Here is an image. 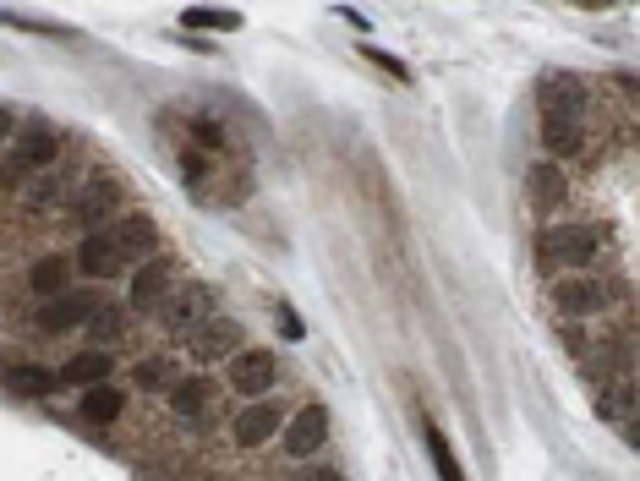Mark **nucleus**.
Segmentation results:
<instances>
[{"label": "nucleus", "instance_id": "9", "mask_svg": "<svg viewBox=\"0 0 640 481\" xmlns=\"http://www.w3.org/2000/svg\"><path fill=\"white\" fill-rule=\"evenodd\" d=\"M613 290L602 285V279H564V285H553V307L564 312V318H591V312L608 307Z\"/></svg>", "mask_w": 640, "mask_h": 481}, {"label": "nucleus", "instance_id": "7", "mask_svg": "<svg viewBox=\"0 0 640 481\" xmlns=\"http://www.w3.org/2000/svg\"><path fill=\"white\" fill-rule=\"evenodd\" d=\"M323 438H329V410H323V405H307V410H296V416L285 421V454H290V460L318 454Z\"/></svg>", "mask_w": 640, "mask_h": 481}, {"label": "nucleus", "instance_id": "20", "mask_svg": "<svg viewBox=\"0 0 640 481\" xmlns=\"http://www.w3.org/2000/svg\"><path fill=\"white\" fill-rule=\"evenodd\" d=\"M526 186H531V203H558V197H564V170H558V164L548 159V164H531V175H526Z\"/></svg>", "mask_w": 640, "mask_h": 481}, {"label": "nucleus", "instance_id": "3", "mask_svg": "<svg viewBox=\"0 0 640 481\" xmlns=\"http://www.w3.org/2000/svg\"><path fill=\"white\" fill-rule=\"evenodd\" d=\"M121 197H126V192H121V181H110V175L88 181V186H83V197L72 203L77 225H83L88 236H93V230H104V219H115V214H121Z\"/></svg>", "mask_w": 640, "mask_h": 481}, {"label": "nucleus", "instance_id": "11", "mask_svg": "<svg viewBox=\"0 0 640 481\" xmlns=\"http://www.w3.org/2000/svg\"><path fill=\"white\" fill-rule=\"evenodd\" d=\"M170 290H176V279H170V263L148 257V263L137 268V279H132V312H159Z\"/></svg>", "mask_w": 640, "mask_h": 481}, {"label": "nucleus", "instance_id": "15", "mask_svg": "<svg viewBox=\"0 0 640 481\" xmlns=\"http://www.w3.org/2000/svg\"><path fill=\"white\" fill-rule=\"evenodd\" d=\"M55 154H61V143H55L50 126L17 132V170H44V164H55Z\"/></svg>", "mask_w": 640, "mask_h": 481}, {"label": "nucleus", "instance_id": "17", "mask_svg": "<svg viewBox=\"0 0 640 481\" xmlns=\"http://www.w3.org/2000/svg\"><path fill=\"white\" fill-rule=\"evenodd\" d=\"M208 405H214V400H208V383H203V378L170 383V410H176L181 421H192V427H197V421L208 416Z\"/></svg>", "mask_w": 640, "mask_h": 481}, {"label": "nucleus", "instance_id": "19", "mask_svg": "<svg viewBox=\"0 0 640 481\" xmlns=\"http://www.w3.org/2000/svg\"><path fill=\"white\" fill-rule=\"evenodd\" d=\"M422 438H427V454H433V471H438V481H465L460 460H455V449H449V438L433 427V421L422 427Z\"/></svg>", "mask_w": 640, "mask_h": 481}, {"label": "nucleus", "instance_id": "1", "mask_svg": "<svg viewBox=\"0 0 640 481\" xmlns=\"http://www.w3.org/2000/svg\"><path fill=\"white\" fill-rule=\"evenodd\" d=\"M159 318H165V328H176V334H197V328L214 318V290L208 285H176L165 296V307H159Z\"/></svg>", "mask_w": 640, "mask_h": 481}, {"label": "nucleus", "instance_id": "24", "mask_svg": "<svg viewBox=\"0 0 640 481\" xmlns=\"http://www.w3.org/2000/svg\"><path fill=\"white\" fill-rule=\"evenodd\" d=\"M11 389H22V394H50V389H55V372H44V367H11Z\"/></svg>", "mask_w": 640, "mask_h": 481}, {"label": "nucleus", "instance_id": "16", "mask_svg": "<svg viewBox=\"0 0 640 481\" xmlns=\"http://www.w3.org/2000/svg\"><path fill=\"white\" fill-rule=\"evenodd\" d=\"M77 268H83L88 279H115L121 274V257H115V246H110L104 230H93V236L77 246Z\"/></svg>", "mask_w": 640, "mask_h": 481}, {"label": "nucleus", "instance_id": "13", "mask_svg": "<svg viewBox=\"0 0 640 481\" xmlns=\"http://www.w3.org/2000/svg\"><path fill=\"white\" fill-rule=\"evenodd\" d=\"M110 372H115V361L104 356V350H83V356H72L61 372H55V383H72V389H83V394H88V389H99V383L110 378Z\"/></svg>", "mask_w": 640, "mask_h": 481}, {"label": "nucleus", "instance_id": "25", "mask_svg": "<svg viewBox=\"0 0 640 481\" xmlns=\"http://www.w3.org/2000/svg\"><path fill=\"white\" fill-rule=\"evenodd\" d=\"M170 372H176V367H170V361L148 356L143 367H137V383H143V389H165V383H170Z\"/></svg>", "mask_w": 640, "mask_h": 481}, {"label": "nucleus", "instance_id": "6", "mask_svg": "<svg viewBox=\"0 0 640 481\" xmlns=\"http://www.w3.org/2000/svg\"><path fill=\"white\" fill-rule=\"evenodd\" d=\"M597 246H602V236L591 225H558L542 236V257H548V263H591Z\"/></svg>", "mask_w": 640, "mask_h": 481}, {"label": "nucleus", "instance_id": "29", "mask_svg": "<svg viewBox=\"0 0 640 481\" xmlns=\"http://www.w3.org/2000/svg\"><path fill=\"white\" fill-rule=\"evenodd\" d=\"M279 334H285V339H301L307 328H301V318H296V312H285V318H279Z\"/></svg>", "mask_w": 640, "mask_h": 481}, {"label": "nucleus", "instance_id": "5", "mask_svg": "<svg viewBox=\"0 0 640 481\" xmlns=\"http://www.w3.org/2000/svg\"><path fill=\"white\" fill-rule=\"evenodd\" d=\"M93 312H99V296H88V290H66V296H55V301H44V307H39V328H44V334L88 328Z\"/></svg>", "mask_w": 640, "mask_h": 481}, {"label": "nucleus", "instance_id": "2", "mask_svg": "<svg viewBox=\"0 0 640 481\" xmlns=\"http://www.w3.org/2000/svg\"><path fill=\"white\" fill-rule=\"evenodd\" d=\"M110 246H115V257H121V268L126 263H148L154 257V246H159V225L148 214H126V219H115L110 230Z\"/></svg>", "mask_w": 640, "mask_h": 481}, {"label": "nucleus", "instance_id": "12", "mask_svg": "<svg viewBox=\"0 0 640 481\" xmlns=\"http://www.w3.org/2000/svg\"><path fill=\"white\" fill-rule=\"evenodd\" d=\"M279 427H285V410H274L269 400H252L236 416V443H241V449H258V443H269Z\"/></svg>", "mask_w": 640, "mask_h": 481}, {"label": "nucleus", "instance_id": "14", "mask_svg": "<svg viewBox=\"0 0 640 481\" xmlns=\"http://www.w3.org/2000/svg\"><path fill=\"white\" fill-rule=\"evenodd\" d=\"M72 257H39V263L28 268V285H33V296H44V301H55V296H66L72 290Z\"/></svg>", "mask_w": 640, "mask_h": 481}, {"label": "nucleus", "instance_id": "21", "mask_svg": "<svg viewBox=\"0 0 640 481\" xmlns=\"http://www.w3.org/2000/svg\"><path fill=\"white\" fill-rule=\"evenodd\" d=\"M121 410H126V394L110 389V383H99V389L83 394V416H88V421H115Z\"/></svg>", "mask_w": 640, "mask_h": 481}, {"label": "nucleus", "instance_id": "18", "mask_svg": "<svg viewBox=\"0 0 640 481\" xmlns=\"http://www.w3.org/2000/svg\"><path fill=\"white\" fill-rule=\"evenodd\" d=\"M542 143H548L553 154H580V148H586V126H580V121H553V115H542Z\"/></svg>", "mask_w": 640, "mask_h": 481}, {"label": "nucleus", "instance_id": "27", "mask_svg": "<svg viewBox=\"0 0 640 481\" xmlns=\"http://www.w3.org/2000/svg\"><path fill=\"white\" fill-rule=\"evenodd\" d=\"M192 132H197V143H208V148H219V143H225V132H219V126L208 121V115H203V121H192Z\"/></svg>", "mask_w": 640, "mask_h": 481}, {"label": "nucleus", "instance_id": "22", "mask_svg": "<svg viewBox=\"0 0 640 481\" xmlns=\"http://www.w3.org/2000/svg\"><path fill=\"white\" fill-rule=\"evenodd\" d=\"M186 28H214V33H236L241 28V11H225V6H192L181 11Z\"/></svg>", "mask_w": 640, "mask_h": 481}, {"label": "nucleus", "instance_id": "26", "mask_svg": "<svg viewBox=\"0 0 640 481\" xmlns=\"http://www.w3.org/2000/svg\"><path fill=\"white\" fill-rule=\"evenodd\" d=\"M367 61H372V66H383V72H389L394 82H411V72H405V66L394 61V55H383V50H367Z\"/></svg>", "mask_w": 640, "mask_h": 481}, {"label": "nucleus", "instance_id": "4", "mask_svg": "<svg viewBox=\"0 0 640 481\" xmlns=\"http://www.w3.org/2000/svg\"><path fill=\"white\" fill-rule=\"evenodd\" d=\"M279 367L269 350H236L230 356V383H236V394H247V400H263V394L274 389Z\"/></svg>", "mask_w": 640, "mask_h": 481}, {"label": "nucleus", "instance_id": "30", "mask_svg": "<svg viewBox=\"0 0 640 481\" xmlns=\"http://www.w3.org/2000/svg\"><path fill=\"white\" fill-rule=\"evenodd\" d=\"M11 132H17V121H11V110H6V104H0V143H6Z\"/></svg>", "mask_w": 640, "mask_h": 481}, {"label": "nucleus", "instance_id": "8", "mask_svg": "<svg viewBox=\"0 0 640 481\" xmlns=\"http://www.w3.org/2000/svg\"><path fill=\"white\" fill-rule=\"evenodd\" d=\"M542 104H548L553 121H586L591 93H586V82H580L575 72H558V77L542 82Z\"/></svg>", "mask_w": 640, "mask_h": 481}, {"label": "nucleus", "instance_id": "28", "mask_svg": "<svg viewBox=\"0 0 640 481\" xmlns=\"http://www.w3.org/2000/svg\"><path fill=\"white\" fill-rule=\"evenodd\" d=\"M296 481H340L334 465H307V471H296Z\"/></svg>", "mask_w": 640, "mask_h": 481}, {"label": "nucleus", "instance_id": "10", "mask_svg": "<svg viewBox=\"0 0 640 481\" xmlns=\"http://www.w3.org/2000/svg\"><path fill=\"white\" fill-rule=\"evenodd\" d=\"M241 350V323L236 318H208L192 334V356L197 361H230Z\"/></svg>", "mask_w": 640, "mask_h": 481}, {"label": "nucleus", "instance_id": "23", "mask_svg": "<svg viewBox=\"0 0 640 481\" xmlns=\"http://www.w3.org/2000/svg\"><path fill=\"white\" fill-rule=\"evenodd\" d=\"M88 334L99 339V345H110V339H121V334H126V318H121L115 307H99V312L88 318Z\"/></svg>", "mask_w": 640, "mask_h": 481}]
</instances>
